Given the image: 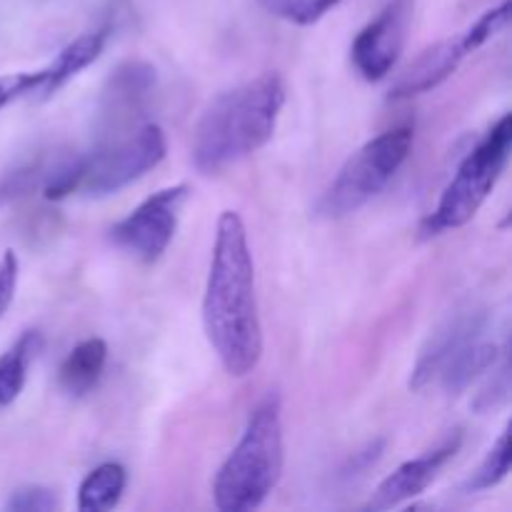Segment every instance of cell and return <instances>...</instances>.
I'll return each mask as SVG.
<instances>
[{
  "instance_id": "cell-10",
  "label": "cell",
  "mask_w": 512,
  "mask_h": 512,
  "mask_svg": "<svg viewBox=\"0 0 512 512\" xmlns=\"http://www.w3.org/2000/svg\"><path fill=\"white\" fill-rule=\"evenodd\" d=\"M460 443H463V435H460V430H455V433L450 435V438H445L438 448L428 450V453L420 455V458H413L408 460V463L400 465L393 475H388V478L375 488L373 498H370L368 503V510H393L398 508V505L423 495L425 490H428V485L438 478L440 470L458 455Z\"/></svg>"
},
{
  "instance_id": "cell-19",
  "label": "cell",
  "mask_w": 512,
  "mask_h": 512,
  "mask_svg": "<svg viewBox=\"0 0 512 512\" xmlns=\"http://www.w3.org/2000/svg\"><path fill=\"white\" fill-rule=\"evenodd\" d=\"M263 8L275 18L293 25H313L338 8L343 0H260Z\"/></svg>"
},
{
  "instance_id": "cell-16",
  "label": "cell",
  "mask_w": 512,
  "mask_h": 512,
  "mask_svg": "<svg viewBox=\"0 0 512 512\" xmlns=\"http://www.w3.org/2000/svg\"><path fill=\"white\" fill-rule=\"evenodd\" d=\"M43 348L38 330H25L3 355H0V410L13 405L23 393L30 363Z\"/></svg>"
},
{
  "instance_id": "cell-22",
  "label": "cell",
  "mask_w": 512,
  "mask_h": 512,
  "mask_svg": "<svg viewBox=\"0 0 512 512\" xmlns=\"http://www.w3.org/2000/svg\"><path fill=\"white\" fill-rule=\"evenodd\" d=\"M40 83V70L0 75V110L18 98H33Z\"/></svg>"
},
{
  "instance_id": "cell-15",
  "label": "cell",
  "mask_w": 512,
  "mask_h": 512,
  "mask_svg": "<svg viewBox=\"0 0 512 512\" xmlns=\"http://www.w3.org/2000/svg\"><path fill=\"white\" fill-rule=\"evenodd\" d=\"M105 363H108V343L103 338L83 340L60 363V388L73 395V398H83V395L93 393V388L103 378Z\"/></svg>"
},
{
  "instance_id": "cell-3",
  "label": "cell",
  "mask_w": 512,
  "mask_h": 512,
  "mask_svg": "<svg viewBox=\"0 0 512 512\" xmlns=\"http://www.w3.org/2000/svg\"><path fill=\"white\" fill-rule=\"evenodd\" d=\"M283 460V403L278 393H268L250 410L238 445L215 475V508L223 512L260 508L278 488Z\"/></svg>"
},
{
  "instance_id": "cell-6",
  "label": "cell",
  "mask_w": 512,
  "mask_h": 512,
  "mask_svg": "<svg viewBox=\"0 0 512 512\" xmlns=\"http://www.w3.org/2000/svg\"><path fill=\"white\" fill-rule=\"evenodd\" d=\"M168 155V140L160 125H135L128 133L98 140L93 153L85 155L80 190L90 198H105L128 188L135 180L158 168Z\"/></svg>"
},
{
  "instance_id": "cell-5",
  "label": "cell",
  "mask_w": 512,
  "mask_h": 512,
  "mask_svg": "<svg viewBox=\"0 0 512 512\" xmlns=\"http://www.w3.org/2000/svg\"><path fill=\"white\" fill-rule=\"evenodd\" d=\"M413 143L415 128L410 123L395 125L378 138L368 140L358 153L345 160L333 183L320 195L315 213L320 218L338 220L368 205L398 175L413 150Z\"/></svg>"
},
{
  "instance_id": "cell-9",
  "label": "cell",
  "mask_w": 512,
  "mask_h": 512,
  "mask_svg": "<svg viewBox=\"0 0 512 512\" xmlns=\"http://www.w3.org/2000/svg\"><path fill=\"white\" fill-rule=\"evenodd\" d=\"M413 5L410 0H390L378 18L370 20L350 45V58L355 70L363 75L368 83L388 78L390 70L400 60L408 38V25Z\"/></svg>"
},
{
  "instance_id": "cell-2",
  "label": "cell",
  "mask_w": 512,
  "mask_h": 512,
  "mask_svg": "<svg viewBox=\"0 0 512 512\" xmlns=\"http://www.w3.org/2000/svg\"><path fill=\"white\" fill-rule=\"evenodd\" d=\"M283 105L285 83L278 73H263L220 93L195 125V168L215 175L258 153L273 138Z\"/></svg>"
},
{
  "instance_id": "cell-12",
  "label": "cell",
  "mask_w": 512,
  "mask_h": 512,
  "mask_svg": "<svg viewBox=\"0 0 512 512\" xmlns=\"http://www.w3.org/2000/svg\"><path fill=\"white\" fill-rule=\"evenodd\" d=\"M485 333V313L478 308L460 310V313L450 315L438 330L428 338L425 348L420 350L418 360L413 365V373H410V390H425L430 385H435L440 368L445 365V360L455 353L458 348H463L468 340L478 338Z\"/></svg>"
},
{
  "instance_id": "cell-4",
  "label": "cell",
  "mask_w": 512,
  "mask_h": 512,
  "mask_svg": "<svg viewBox=\"0 0 512 512\" xmlns=\"http://www.w3.org/2000/svg\"><path fill=\"white\" fill-rule=\"evenodd\" d=\"M512 150V115L505 113L485 138L470 150L455 170L453 180L445 185L433 213L423 220V238H435L448 230L468 225L478 215L488 195L498 185Z\"/></svg>"
},
{
  "instance_id": "cell-21",
  "label": "cell",
  "mask_w": 512,
  "mask_h": 512,
  "mask_svg": "<svg viewBox=\"0 0 512 512\" xmlns=\"http://www.w3.org/2000/svg\"><path fill=\"white\" fill-rule=\"evenodd\" d=\"M498 360H500V365L495 363L493 368H490V373H493V380H490L488 388H483V393L478 395V403H475V408H478V410L498 408V405H503L505 400H508V393H510L508 350H503Z\"/></svg>"
},
{
  "instance_id": "cell-11",
  "label": "cell",
  "mask_w": 512,
  "mask_h": 512,
  "mask_svg": "<svg viewBox=\"0 0 512 512\" xmlns=\"http://www.w3.org/2000/svg\"><path fill=\"white\" fill-rule=\"evenodd\" d=\"M155 90V68L143 60H130L115 68L108 85L103 90V103H100V125L103 133L100 140L110 138L125 125L135 123L148 103L150 93Z\"/></svg>"
},
{
  "instance_id": "cell-7",
  "label": "cell",
  "mask_w": 512,
  "mask_h": 512,
  "mask_svg": "<svg viewBox=\"0 0 512 512\" xmlns=\"http://www.w3.org/2000/svg\"><path fill=\"white\" fill-rule=\"evenodd\" d=\"M512 15V3L503 0L498 8H490L488 13L480 15L473 25H470L465 33H460L458 38L440 40V43L425 48L403 73L398 75V80L390 88V100H405L415 98V95H423L435 90L438 85H443L455 70L460 68L465 58L475 50L483 48L488 40H493L495 35L503 33L510 23Z\"/></svg>"
},
{
  "instance_id": "cell-14",
  "label": "cell",
  "mask_w": 512,
  "mask_h": 512,
  "mask_svg": "<svg viewBox=\"0 0 512 512\" xmlns=\"http://www.w3.org/2000/svg\"><path fill=\"white\" fill-rule=\"evenodd\" d=\"M500 353H503V350L498 348V343L485 340V335H478V338L468 340L463 348H458L448 360H445L438 378H435V385H440L443 393L448 395L465 393L475 380L490 373V368L498 363Z\"/></svg>"
},
{
  "instance_id": "cell-20",
  "label": "cell",
  "mask_w": 512,
  "mask_h": 512,
  "mask_svg": "<svg viewBox=\"0 0 512 512\" xmlns=\"http://www.w3.org/2000/svg\"><path fill=\"white\" fill-rule=\"evenodd\" d=\"M60 500L55 498V493L50 488H40V485H25L10 493L5 510L13 512H50L58 510Z\"/></svg>"
},
{
  "instance_id": "cell-8",
  "label": "cell",
  "mask_w": 512,
  "mask_h": 512,
  "mask_svg": "<svg viewBox=\"0 0 512 512\" xmlns=\"http://www.w3.org/2000/svg\"><path fill=\"white\" fill-rule=\"evenodd\" d=\"M188 198L185 183L158 190L110 228V240L140 263H158L173 243Z\"/></svg>"
},
{
  "instance_id": "cell-23",
  "label": "cell",
  "mask_w": 512,
  "mask_h": 512,
  "mask_svg": "<svg viewBox=\"0 0 512 512\" xmlns=\"http://www.w3.org/2000/svg\"><path fill=\"white\" fill-rule=\"evenodd\" d=\"M18 275H20V263L18 255L13 250H5L3 258H0V318L5 315V310L10 308L15 298V290H18Z\"/></svg>"
},
{
  "instance_id": "cell-1",
  "label": "cell",
  "mask_w": 512,
  "mask_h": 512,
  "mask_svg": "<svg viewBox=\"0 0 512 512\" xmlns=\"http://www.w3.org/2000/svg\"><path fill=\"white\" fill-rule=\"evenodd\" d=\"M203 328L225 373L245 378L258 368L263 358V323L255 263L248 228L235 210H223L215 225L203 295Z\"/></svg>"
},
{
  "instance_id": "cell-18",
  "label": "cell",
  "mask_w": 512,
  "mask_h": 512,
  "mask_svg": "<svg viewBox=\"0 0 512 512\" xmlns=\"http://www.w3.org/2000/svg\"><path fill=\"white\" fill-rule=\"evenodd\" d=\"M510 463H512L510 428H505L503 433H500V438L493 443V448L488 450L483 463L478 465V470L470 475L465 490H468V493H480V490L495 488V485H500L505 478H508Z\"/></svg>"
},
{
  "instance_id": "cell-17",
  "label": "cell",
  "mask_w": 512,
  "mask_h": 512,
  "mask_svg": "<svg viewBox=\"0 0 512 512\" xmlns=\"http://www.w3.org/2000/svg\"><path fill=\"white\" fill-rule=\"evenodd\" d=\"M128 483V473L120 463H103L90 470L78 488L80 512H105L120 503Z\"/></svg>"
},
{
  "instance_id": "cell-13",
  "label": "cell",
  "mask_w": 512,
  "mask_h": 512,
  "mask_svg": "<svg viewBox=\"0 0 512 512\" xmlns=\"http://www.w3.org/2000/svg\"><path fill=\"white\" fill-rule=\"evenodd\" d=\"M108 35L110 28L103 25V28H95L78 35L73 43L65 45V48L55 55L53 63L40 68V83L33 98H50V95L58 93L68 80H73L80 70H85L90 63H95V60L100 58V53H103L105 43H108Z\"/></svg>"
}]
</instances>
